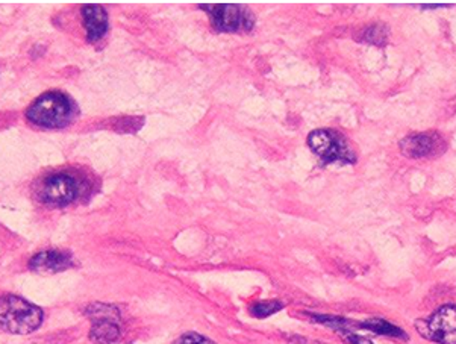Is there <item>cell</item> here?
I'll use <instances>...</instances> for the list:
<instances>
[{"mask_svg":"<svg viewBox=\"0 0 456 344\" xmlns=\"http://www.w3.org/2000/svg\"><path fill=\"white\" fill-rule=\"evenodd\" d=\"M203 11L208 12L213 26L220 32H237L240 29H250L254 26V17L243 6L228 5H200Z\"/></svg>","mask_w":456,"mask_h":344,"instance_id":"7","label":"cell"},{"mask_svg":"<svg viewBox=\"0 0 456 344\" xmlns=\"http://www.w3.org/2000/svg\"><path fill=\"white\" fill-rule=\"evenodd\" d=\"M341 335L345 337L346 341L349 344H373L370 340L354 334V332H350V331H345V332H341Z\"/></svg>","mask_w":456,"mask_h":344,"instance_id":"15","label":"cell"},{"mask_svg":"<svg viewBox=\"0 0 456 344\" xmlns=\"http://www.w3.org/2000/svg\"><path fill=\"white\" fill-rule=\"evenodd\" d=\"M73 114L75 105L70 97L62 92L41 94L26 111V117L32 125L47 129L67 127L71 122Z\"/></svg>","mask_w":456,"mask_h":344,"instance_id":"2","label":"cell"},{"mask_svg":"<svg viewBox=\"0 0 456 344\" xmlns=\"http://www.w3.org/2000/svg\"><path fill=\"white\" fill-rule=\"evenodd\" d=\"M79 194V184L75 177L67 173H56L47 176L40 188H38V199L41 202L53 207H64L73 202Z\"/></svg>","mask_w":456,"mask_h":344,"instance_id":"6","label":"cell"},{"mask_svg":"<svg viewBox=\"0 0 456 344\" xmlns=\"http://www.w3.org/2000/svg\"><path fill=\"white\" fill-rule=\"evenodd\" d=\"M82 17L86 26V40L90 43L99 41L108 32V14L103 6H82Z\"/></svg>","mask_w":456,"mask_h":344,"instance_id":"10","label":"cell"},{"mask_svg":"<svg viewBox=\"0 0 456 344\" xmlns=\"http://www.w3.org/2000/svg\"><path fill=\"white\" fill-rule=\"evenodd\" d=\"M417 329L423 337L440 344H456V307L446 305L425 322H417Z\"/></svg>","mask_w":456,"mask_h":344,"instance_id":"5","label":"cell"},{"mask_svg":"<svg viewBox=\"0 0 456 344\" xmlns=\"http://www.w3.org/2000/svg\"><path fill=\"white\" fill-rule=\"evenodd\" d=\"M175 344H216L211 340L203 337V335L196 334V332H190L176 340Z\"/></svg>","mask_w":456,"mask_h":344,"instance_id":"14","label":"cell"},{"mask_svg":"<svg viewBox=\"0 0 456 344\" xmlns=\"http://www.w3.org/2000/svg\"><path fill=\"white\" fill-rule=\"evenodd\" d=\"M73 257L64 250H43L29 259L32 272L41 274H53L73 267Z\"/></svg>","mask_w":456,"mask_h":344,"instance_id":"8","label":"cell"},{"mask_svg":"<svg viewBox=\"0 0 456 344\" xmlns=\"http://www.w3.org/2000/svg\"><path fill=\"white\" fill-rule=\"evenodd\" d=\"M402 153L408 158L431 157L436 151H443V140L438 134H412L399 143Z\"/></svg>","mask_w":456,"mask_h":344,"instance_id":"9","label":"cell"},{"mask_svg":"<svg viewBox=\"0 0 456 344\" xmlns=\"http://www.w3.org/2000/svg\"><path fill=\"white\" fill-rule=\"evenodd\" d=\"M282 308H284V305L278 302V300H269V302L255 304L252 309H250V313L254 314L255 317H258V319H265V317L278 313Z\"/></svg>","mask_w":456,"mask_h":344,"instance_id":"13","label":"cell"},{"mask_svg":"<svg viewBox=\"0 0 456 344\" xmlns=\"http://www.w3.org/2000/svg\"><path fill=\"white\" fill-rule=\"evenodd\" d=\"M43 324V309L26 299L6 294L0 298V329L17 335L31 334Z\"/></svg>","mask_w":456,"mask_h":344,"instance_id":"1","label":"cell"},{"mask_svg":"<svg viewBox=\"0 0 456 344\" xmlns=\"http://www.w3.org/2000/svg\"><path fill=\"white\" fill-rule=\"evenodd\" d=\"M308 144L313 149V152L326 164H330V162H345V164L355 162V153L350 149L349 143L341 135L340 132L334 131V129H319V131L311 132Z\"/></svg>","mask_w":456,"mask_h":344,"instance_id":"3","label":"cell"},{"mask_svg":"<svg viewBox=\"0 0 456 344\" xmlns=\"http://www.w3.org/2000/svg\"><path fill=\"white\" fill-rule=\"evenodd\" d=\"M388 38V28L382 25H371L367 28L362 36V40L370 43V45H386Z\"/></svg>","mask_w":456,"mask_h":344,"instance_id":"12","label":"cell"},{"mask_svg":"<svg viewBox=\"0 0 456 344\" xmlns=\"http://www.w3.org/2000/svg\"><path fill=\"white\" fill-rule=\"evenodd\" d=\"M86 314L92 317L93 326L90 339L96 344L116 343L122 335L120 329V313L111 305L94 304L86 309Z\"/></svg>","mask_w":456,"mask_h":344,"instance_id":"4","label":"cell"},{"mask_svg":"<svg viewBox=\"0 0 456 344\" xmlns=\"http://www.w3.org/2000/svg\"><path fill=\"white\" fill-rule=\"evenodd\" d=\"M358 326L367 329V331H371V332H375V334L406 340V334L401 328H397V326L391 324L390 322H387V320L384 319L365 320L362 324H358Z\"/></svg>","mask_w":456,"mask_h":344,"instance_id":"11","label":"cell"}]
</instances>
